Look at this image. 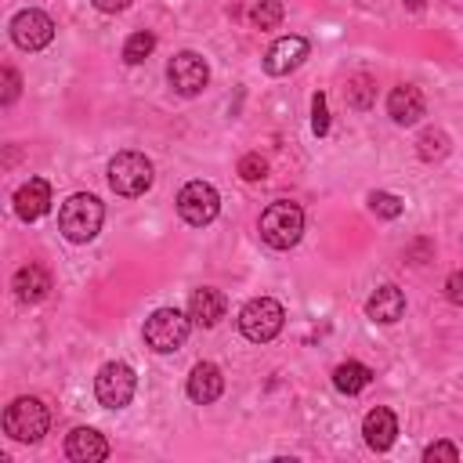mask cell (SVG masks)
<instances>
[{"mask_svg":"<svg viewBox=\"0 0 463 463\" xmlns=\"http://www.w3.org/2000/svg\"><path fill=\"white\" fill-rule=\"evenodd\" d=\"M101 221H105V206L90 192L69 195L61 203V210H58V228H61V235L69 242H90L101 232Z\"/></svg>","mask_w":463,"mask_h":463,"instance_id":"obj_1","label":"cell"},{"mask_svg":"<svg viewBox=\"0 0 463 463\" xmlns=\"http://www.w3.org/2000/svg\"><path fill=\"white\" fill-rule=\"evenodd\" d=\"M257 232L271 250H289L304 235V210L297 203H289V199H275V203L264 206Z\"/></svg>","mask_w":463,"mask_h":463,"instance_id":"obj_2","label":"cell"},{"mask_svg":"<svg viewBox=\"0 0 463 463\" xmlns=\"http://www.w3.org/2000/svg\"><path fill=\"white\" fill-rule=\"evenodd\" d=\"M109 188L116 195H127V199L145 195L152 188V159L145 152H134V148L116 152L109 159Z\"/></svg>","mask_w":463,"mask_h":463,"instance_id":"obj_3","label":"cell"},{"mask_svg":"<svg viewBox=\"0 0 463 463\" xmlns=\"http://www.w3.org/2000/svg\"><path fill=\"white\" fill-rule=\"evenodd\" d=\"M188 333H192V315H184V311H177V307H156V311L145 318V329H141L145 344H148L156 354L177 351V347L188 340Z\"/></svg>","mask_w":463,"mask_h":463,"instance_id":"obj_4","label":"cell"},{"mask_svg":"<svg viewBox=\"0 0 463 463\" xmlns=\"http://www.w3.org/2000/svg\"><path fill=\"white\" fill-rule=\"evenodd\" d=\"M51 427V412L40 398H14L7 409H4V434L11 441H22V445H33L47 434Z\"/></svg>","mask_w":463,"mask_h":463,"instance_id":"obj_5","label":"cell"},{"mask_svg":"<svg viewBox=\"0 0 463 463\" xmlns=\"http://www.w3.org/2000/svg\"><path fill=\"white\" fill-rule=\"evenodd\" d=\"M282 322H286V311H282V304L271 300V297H253V300L239 311V333H242L246 340H253V344L275 340L279 329H282Z\"/></svg>","mask_w":463,"mask_h":463,"instance_id":"obj_6","label":"cell"},{"mask_svg":"<svg viewBox=\"0 0 463 463\" xmlns=\"http://www.w3.org/2000/svg\"><path fill=\"white\" fill-rule=\"evenodd\" d=\"M134 387H137V376H134V369H130L127 362H105V365L98 369V376H94V394H98V402H101L105 409H123V405H130Z\"/></svg>","mask_w":463,"mask_h":463,"instance_id":"obj_7","label":"cell"},{"mask_svg":"<svg viewBox=\"0 0 463 463\" xmlns=\"http://www.w3.org/2000/svg\"><path fill=\"white\" fill-rule=\"evenodd\" d=\"M166 80H170V87H174L181 98H195V94H203L206 83H210V65H206L203 54H195V51H181V54L170 58V65H166Z\"/></svg>","mask_w":463,"mask_h":463,"instance_id":"obj_8","label":"cell"},{"mask_svg":"<svg viewBox=\"0 0 463 463\" xmlns=\"http://www.w3.org/2000/svg\"><path fill=\"white\" fill-rule=\"evenodd\" d=\"M217 210H221V195L210 181H188L177 192V213H181V221H188L195 228L210 224L217 217Z\"/></svg>","mask_w":463,"mask_h":463,"instance_id":"obj_9","label":"cell"},{"mask_svg":"<svg viewBox=\"0 0 463 463\" xmlns=\"http://www.w3.org/2000/svg\"><path fill=\"white\" fill-rule=\"evenodd\" d=\"M11 40L22 47V51H40L54 40V22L51 14L36 11V7H25L11 18Z\"/></svg>","mask_w":463,"mask_h":463,"instance_id":"obj_10","label":"cell"},{"mask_svg":"<svg viewBox=\"0 0 463 463\" xmlns=\"http://www.w3.org/2000/svg\"><path fill=\"white\" fill-rule=\"evenodd\" d=\"M307 54H311V43H307L304 36H279V40L268 47V54H264V72H268V76H286V72H293Z\"/></svg>","mask_w":463,"mask_h":463,"instance_id":"obj_11","label":"cell"},{"mask_svg":"<svg viewBox=\"0 0 463 463\" xmlns=\"http://www.w3.org/2000/svg\"><path fill=\"white\" fill-rule=\"evenodd\" d=\"M362 434H365V445H369L373 452H387V449L394 445V438H398V416H394L391 409L376 405V409L365 412Z\"/></svg>","mask_w":463,"mask_h":463,"instance_id":"obj_12","label":"cell"},{"mask_svg":"<svg viewBox=\"0 0 463 463\" xmlns=\"http://www.w3.org/2000/svg\"><path fill=\"white\" fill-rule=\"evenodd\" d=\"M51 210V184L43 177H29L18 192H14V213L22 221H40Z\"/></svg>","mask_w":463,"mask_h":463,"instance_id":"obj_13","label":"cell"},{"mask_svg":"<svg viewBox=\"0 0 463 463\" xmlns=\"http://www.w3.org/2000/svg\"><path fill=\"white\" fill-rule=\"evenodd\" d=\"M11 289L22 304H40L51 293V271L43 264H22L11 279Z\"/></svg>","mask_w":463,"mask_h":463,"instance_id":"obj_14","label":"cell"},{"mask_svg":"<svg viewBox=\"0 0 463 463\" xmlns=\"http://www.w3.org/2000/svg\"><path fill=\"white\" fill-rule=\"evenodd\" d=\"M224 394V373L213 365V362H199L192 373H188V398L195 405H210Z\"/></svg>","mask_w":463,"mask_h":463,"instance_id":"obj_15","label":"cell"},{"mask_svg":"<svg viewBox=\"0 0 463 463\" xmlns=\"http://www.w3.org/2000/svg\"><path fill=\"white\" fill-rule=\"evenodd\" d=\"M65 456L72 463H101L109 456V441L94 430V427H76L65 438Z\"/></svg>","mask_w":463,"mask_h":463,"instance_id":"obj_16","label":"cell"},{"mask_svg":"<svg viewBox=\"0 0 463 463\" xmlns=\"http://www.w3.org/2000/svg\"><path fill=\"white\" fill-rule=\"evenodd\" d=\"M365 315H369L373 322H380V326L398 322V318L405 315V293H402L398 286H376V289L369 293V300H365Z\"/></svg>","mask_w":463,"mask_h":463,"instance_id":"obj_17","label":"cell"},{"mask_svg":"<svg viewBox=\"0 0 463 463\" xmlns=\"http://www.w3.org/2000/svg\"><path fill=\"white\" fill-rule=\"evenodd\" d=\"M423 109H427V101H423L420 87H412V83H398V87L387 94V112H391V119L402 123V127L416 123V119L423 116Z\"/></svg>","mask_w":463,"mask_h":463,"instance_id":"obj_18","label":"cell"},{"mask_svg":"<svg viewBox=\"0 0 463 463\" xmlns=\"http://www.w3.org/2000/svg\"><path fill=\"white\" fill-rule=\"evenodd\" d=\"M224 311H228V300H224V293H221V289H213V286L195 289V293H192V300H188V315H192V322H195V326H203V329L217 326V322L224 318Z\"/></svg>","mask_w":463,"mask_h":463,"instance_id":"obj_19","label":"cell"},{"mask_svg":"<svg viewBox=\"0 0 463 463\" xmlns=\"http://www.w3.org/2000/svg\"><path fill=\"white\" fill-rule=\"evenodd\" d=\"M369 383H373V369L362 365V362H340V365L333 369V387L344 391V394H358V391H365Z\"/></svg>","mask_w":463,"mask_h":463,"instance_id":"obj_20","label":"cell"},{"mask_svg":"<svg viewBox=\"0 0 463 463\" xmlns=\"http://www.w3.org/2000/svg\"><path fill=\"white\" fill-rule=\"evenodd\" d=\"M152 51H156V36H152L148 29L130 33V40L123 43V61H127V65H141V61H145Z\"/></svg>","mask_w":463,"mask_h":463,"instance_id":"obj_21","label":"cell"},{"mask_svg":"<svg viewBox=\"0 0 463 463\" xmlns=\"http://www.w3.org/2000/svg\"><path fill=\"white\" fill-rule=\"evenodd\" d=\"M250 22L257 29H275L282 22V0H257L250 7Z\"/></svg>","mask_w":463,"mask_h":463,"instance_id":"obj_22","label":"cell"},{"mask_svg":"<svg viewBox=\"0 0 463 463\" xmlns=\"http://www.w3.org/2000/svg\"><path fill=\"white\" fill-rule=\"evenodd\" d=\"M369 210H373L376 217H383V221H394V217H402L405 203H402L394 192H369Z\"/></svg>","mask_w":463,"mask_h":463,"instance_id":"obj_23","label":"cell"},{"mask_svg":"<svg viewBox=\"0 0 463 463\" xmlns=\"http://www.w3.org/2000/svg\"><path fill=\"white\" fill-rule=\"evenodd\" d=\"M373 94H376V87H373V80L365 72H358V76L347 80V101L354 109H369L373 105Z\"/></svg>","mask_w":463,"mask_h":463,"instance_id":"obj_24","label":"cell"},{"mask_svg":"<svg viewBox=\"0 0 463 463\" xmlns=\"http://www.w3.org/2000/svg\"><path fill=\"white\" fill-rule=\"evenodd\" d=\"M416 145H420V148H416L420 159H441V156L449 152V137H445V130H423Z\"/></svg>","mask_w":463,"mask_h":463,"instance_id":"obj_25","label":"cell"},{"mask_svg":"<svg viewBox=\"0 0 463 463\" xmlns=\"http://www.w3.org/2000/svg\"><path fill=\"white\" fill-rule=\"evenodd\" d=\"M311 130H315L318 137L329 134V105H326V94H322V90L311 98Z\"/></svg>","mask_w":463,"mask_h":463,"instance_id":"obj_26","label":"cell"},{"mask_svg":"<svg viewBox=\"0 0 463 463\" xmlns=\"http://www.w3.org/2000/svg\"><path fill=\"white\" fill-rule=\"evenodd\" d=\"M239 177H242V181H264V177H268V163H264L257 152H250V156L239 159Z\"/></svg>","mask_w":463,"mask_h":463,"instance_id":"obj_27","label":"cell"},{"mask_svg":"<svg viewBox=\"0 0 463 463\" xmlns=\"http://www.w3.org/2000/svg\"><path fill=\"white\" fill-rule=\"evenodd\" d=\"M4 90H0V105H11L14 98H18V87H22V80H18V72L11 69V65H4Z\"/></svg>","mask_w":463,"mask_h":463,"instance_id":"obj_28","label":"cell"},{"mask_svg":"<svg viewBox=\"0 0 463 463\" xmlns=\"http://www.w3.org/2000/svg\"><path fill=\"white\" fill-rule=\"evenodd\" d=\"M423 459H449V463H456L459 459V449L452 441H434V445L423 449Z\"/></svg>","mask_w":463,"mask_h":463,"instance_id":"obj_29","label":"cell"},{"mask_svg":"<svg viewBox=\"0 0 463 463\" xmlns=\"http://www.w3.org/2000/svg\"><path fill=\"white\" fill-rule=\"evenodd\" d=\"M445 297L463 307V271H452V275L445 279Z\"/></svg>","mask_w":463,"mask_h":463,"instance_id":"obj_30","label":"cell"},{"mask_svg":"<svg viewBox=\"0 0 463 463\" xmlns=\"http://www.w3.org/2000/svg\"><path fill=\"white\" fill-rule=\"evenodd\" d=\"M94 7H98V11H105V14H116V11H127V7H130V0H94Z\"/></svg>","mask_w":463,"mask_h":463,"instance_id":"obj_31","label":"cell"}]
</instances>
